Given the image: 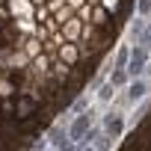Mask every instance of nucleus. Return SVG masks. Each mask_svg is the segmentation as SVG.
<instances>
[{"label": "nucleus", "instance_id": "1", "mask_svg": "<svg viewBox=\"0 0 151 151\" xmlns=\"http://www.w3.org/2000/svg\"><path fill=\"white\" fill-rule=\"evenodd\" d=\"M145 62H148V50H145V47H133V50L127 53V74L139 77V74L145 71Z\"/></svg>", "mask_w": 151, "mask_h": 151}, {"label": "nucleus", "instance_id": "2", "mask_svg": "<svg viewBox=\"0 0 151 151\" xmlns=\"http://www.w3.org/2000/svg\"><path fill=\"white\" fill-rule=\"evenodd\" d=\"M89 124H92V113H80L77 119L71 122V127H68V136L80 142V139H83V136L89 133Z\"/></svg>", "mask_w": 151, "mask_h": 151}, {"label": "nucleus", "instance_id": "3", "mask_svg": "<svg viewBox=\"0 0 151 151\" xmlns=\"http://www.w3.org/2000/svg\"><path fill=\"white\" fill-rule=\"evenodd\" d=\"M104 127H107V133H110V136H122L124 122H122V116H119V113H110V116L104 119Z\"/></svg>", "mask_w": 151, "mask_h": 151}, {"label": "nucleus", "instance_id": "4", "mask_svg": "<svg viewBox=\"0 0 151 151\" xmlns=\"http://www.w3.org/2000/svg\"><path fill=\"white\" fill-rule=\"evenodd\" d=\"M145 92H148V83H145V80H133V83L127 86V98H130L133 104H136V101H142V98H145Z\"/></svg>", "mask_w": 151, "mask_h": 151}, {"label": "nucleus", "instance_id": "5", "mask_svg": "<svg viewBox=\"0 0 151 151\" xmlns=\"http://www.w3.org/2000/svg\"><path fill=\"white\" fill-rule=\"evenodd\" d=\"M50 139H53L56 145H65V130H62V127H53V130H50Z\"/></svg>", "mask_w": 151, "mask_h": 151}, {"label": "nucleus", "instance_id": "6", "mask_svg": "<svg viewBox=\"0 0 151 151\" xmlns=\"http://www.w3.org/2000/svg\"><path fill=\"white\" fill-rule=\"evenodd\" d=\"M113 89H116V86H113V80H110V83L98 92V98H101V101H110V98H113Z\"/></svg>", "mask_w": 151, "mask_h": 151}, {"label": "nucleus", "instance_id": "7", "mask_svg": "<svg viewBox=\"0 0 151 151\" xmlns=\"http://www.w3.org/2000/svg\"><path fill=\"white\" fill-rule=\"evenodd\" d=\"M124 80H127V74H124V71H122V68H119V71H116V74H113V86H122V83H124Z\"/></svg>", "mask_w": 151, "mask_h": 151}, {"label": "nucleus", "instance_id": "8", "mask_svg": "<svg viewBox=\"0 0 151 151\" xmlns=\"http://www.w3.org/2000/svg\"><path fill=\"white\" fill-rule=\"evenodd\" d=\"M127 53H130L127 47H122V50H119V59H116V62H119V68H124V62H127Z\"/></svg>", "mask_w": 151, "mask_h": 151}, {"label": "nucleus", "instance_id": "9", "mask_svg": "<svg viewBox=\"0 0 151 151\" xmlns=\"http://www.w3.org/2000/svg\"><path fill=\"white\" fill-rule=\"evenodd\" d=\"M139 12H142V15L151 12V0H139Z\"/></svg>", "mask_w": 151, "mask_h": 151}, {"label": "nucleus", "instance_id": "10", "mask_svg": "<svg viewBox=\"0 0 151 151\" xmlns=\"http://www.w3.org/2000/svg\"><path fill=\"white\" fill-rule=\"evenodd\" d=\"M86 107H89V101H86V98H80V101H77V104H74V110H77V113H83V110H86Z\"/></svg>", "mask_w": 151, "mask_h": 151}, {"label": "nucleus", "instance_id": "11", "mask_svg": "<svg viewBox=\"0 0 151 151\" xmlns=\"http://www.w3.org/2000/svg\"><path fill=\"white\" fill-rule=\"evenodd\" d=\"M142 42H151V27H148V33L142 36Z\"/></svg>", "mask_w": 151, "mask_h": 151}]
</instances>
